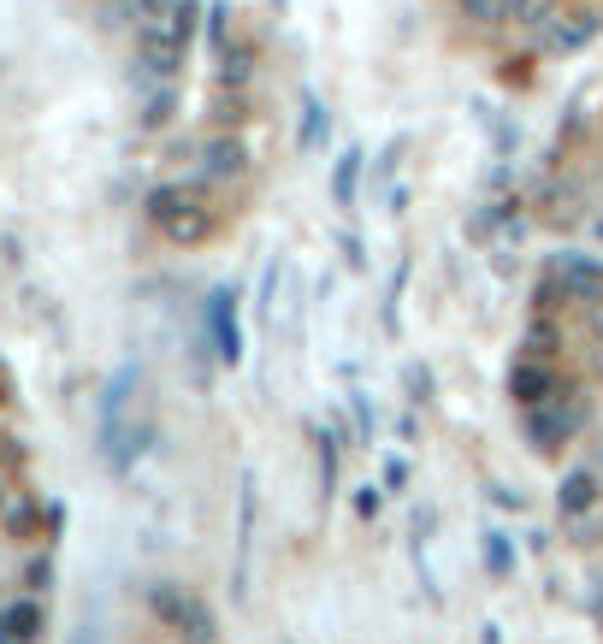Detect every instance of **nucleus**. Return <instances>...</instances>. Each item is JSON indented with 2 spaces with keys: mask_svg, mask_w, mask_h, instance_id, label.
Wrapping results in <instances>:
<instances>
[{
  "mask_svg": "<svg viewBox=\"0 0 603 644\" xmlns=\"http://www.w3.org/2000/svg\"><path fill=\"white\" fill-rule=\"evenodd\" d=\"M136 390H142V367H119L107 379V390H101V455H107L113 473H125L136 455L148 450V426L131 420Z\"/></svg>",
  "mask_w": 603,
  "mask_h": 644,
  "instance_id": "1",
  "label": "nucleus"
},
{
  "mask_svg": "<svg viewBox=\"0 0 603 644\" xmlns=\"http://www.w3.org/2000/svg\"><path fill=\"white\" fill-rule=\"evenodd\" d=\"M148 225H154L166 243L196 249V243H207V237L219 231V207H213L207 195L184 190V184H160V190L148 195Z\"/></svg>",
  "mask_w": 603,
  "mask_h": 644,
  "instance_id": "2",
  "label": "nucleus"
},
{
  "mask_svg": "<svg viewBox=\"0 0 603 644\" xmlns=\"http://www.w3.org/2000/svg\"><path fill=\"white\" fill-rule=\"evenodd\" d=\"M148 609L178 633V639H190V644H213L219 639V621H213V609L201 603L196 591H184V585H172V580H154L148 585Z\"/></svg>",
  "mask_w": 603,
  "mask_h": 644,
  "instance_id": "3",
  "label": "nucleus"
},
{
  "mask_svg": "<svg viewBox=\"0 0 603 644\" xmlns=\"http://www.w3.org/2000/svg\"><path fill=\"white\" fill-rule=\"evenodd\" d=\"M580 426H586V402L574 396V385H562L550 402L527 408V444H533L538 455H556Z\"/></svg>",
  "mask_w": 603,
  "mask_h": 644,
  "instance_id": "4",
  "label": "nucleus"
},
{
  "mask_svg": "<svg viewBox=\"0 0 603 644\" xmlns=\"http://www.w3.org/2000/svg\"><path fill=\"white\" fill-rule=\"evenodd\" d=\"M201 320H207V337H213V355H219L225 367H237V361H243L237 290H231V284H213V290H207V308H201Z\"/></svg>",
  "mask_w": 603,
  "mask_h": 644,
  "instance_id": "5",
  "label": "nucleus"
},
{
  "mask_svg": "<svg viewBox=\"0 0 603 644\" xmlns=\"http://www.w3.org/2000/svg\"><path fill=\"white\" fill-rule=\"evenodd\" d=\"M255 520H261V485L255 473H243V491H237V574H231V591L249 597V562H255Z\"/></svg>",
  "mask_w": 603,
  "mask_h": 644,
  "instance_id": "6",
  "label": "nucleus"
},
{
  "mask_svg": "<svg viewBox=\"0 0 603 644\" xmlns=\"http://www.w3.org/2000/svg\"><path fill=\"white\" fill-rule=\"evenodd\" d=\"M598 30H603L598 6H574V12H556V18L544 24V48H550V54H574V48H586Z\"/></svg>",
  "mask_w": 603,
  "mask_h": 644,
  "instance_id": "7",
  "label": "nucleus"
},
{
  "mask_svg": "<svg viewBox=\"0 0 603 644\" xmlns=\"http://www.w3.org/2000/svg\"><path fill=\"white\" fill-rule=\"evenodd\" d=\"M550 272H556V284L568 290V302H598L603 296V260L598 255H574V249H562Z\"/></svg>",
  "mask_w": 603,
  "mask_h": 644,
  "instance_id": "8",
  "label": "nucleus"
},
{
  "mask_svg": "<svg viewBox=\"0 0 603 644\" xmlns=\"http://www.w3.org/2000/svg\"><path fill=\"white\" fill-rule=\"evenodd\" d=\"M603 497V479L592 473V467H574V473H562V485H556V515L562 520H580L592 515Z\"/></svg>",
  "mask_w": 603,
  "mask_h": 644,
  "instance_id": "9",
  "label": "nucleus"
},
{
  "mask_svg": "<svg viewBox=\"0 0 603 644\" xmlns=\"http://www.w3.org/2000/svg\"><path fill=\"white\" fill-rule=\"evenodd\" d=\"M556 390H562V385H556L550 361H533V355H527V361H515V367H509V396H515L521 408H538V402H550Z\"/></svg>",
  "mask_w": 603,
  "mask_h": 644,
  "instance_id": "10",
  "label": "nucleus"
},
{
  "mask_svg": "<svg viewBox=\"0 0 603 644\" xmlns=\"http://www.w3.org/2000/svg\"><path fill=\"white\" fill-rule=\"evenodd\" d=\"M243 172H249V148H243L237 136H213V142H201V178L225 184V178H243Z\"/></svg>",
  "mask_w": 603,
  "mask_h": 644,
  "instance_id": "11",
  "label": "nucleus"
},
{
  "mask_svg": "<svg viewBox=\"0 0 603 644\" xmlns=\"http://www.w3.org/2000/svg\"><path fill=\"white\" fill-rule=\"evenodd\" d=\"M361 166H367V154L361 148H343L332 166V207H355V195H361Z\"/></svg>",
  "mask_w": 603,
  "mask_h": 644,
  "instance_id": "12",
  "label": "nucleus"
},
{
  "mask_svg": "<svg viewBox=\"0 0 603 644\" xmlns=\"http://www.w3.org/2000/svg\"><path fill=\"white\" fill-rule=\"evenodd\" d=\"M249 77H255V48H249V42H225V48H219V83L243 89Z\"/></svg>",
  "mask_w": 603,
  "mask_h": 644,
  "instance_id": "13",
  "label": "nucleus"
},
{
  "mask_svg": "<svg viewBox=\"0 0 603 644\" xmlns=\"http://www.w3.org/2000/svg\"><path fill=\"white\" fill-rule=\"evenodd\" d=\"M0 615H6V633H12L18 644H36V639H42V603H36V597L12 603V609H0Z\"/></svg>",
  "mask_w": 603,
  "mask_h": 644,
  "instance_id": "14",
  "label": "nucleus"
},
{
  "mask_svg": "<svg viewBox=\"0 0 603 644\" xmlns=\"http://www.w3.org/2000/svg\"><path fill=\"white\" fill-rule=\"evenodd\" d=\"M326 130H332L326 101H320V95H308V101H302V136H296V148H302V154H314V148L326 142Z\"/></svg>",
  "mask_w": 603,
  "mask_h": 644,
  "instance_id": "15",
  "label": "nucleus"
},
{
  "mask_svg": "<svg viewBox=\"0 0 603 644\" xmlns=\"http://www.w3.org/2000/svg\"><path fill=\"white\" fill-rule=\"evenodd\" d=\"M479 550H485V574H491V580H509V574H515V544H509V532H485Z\"/></svg>",
  "mask_w": 603,
  "mask_h": 644,
  "instance_id": "16",
  "label": "nucleus"
},
{
  "mask_svg": "<svg viewBox=\"0 0 603 644\" xmlns=\"http://www.w3.org/2000/svg\"><path fill=\"white\" fill-rule=\"evenodd\" d=\"M521 349H527L533 361H556V349H562V325H556V320H533V325H527V337H521Z\"/></svg>",
  "mask_w": 603,
  "mask_h": 644,
  "instance_id": "17",
  "label": "nucleus"
},
{
  "mask_svg": "<svg viewBox=\"0 0 603 644\" xmlns=\"http://www.w3.org/2000/svg\"><path fill=\"white\" fill-rule=\"evenodd\" d=\"M556 12H562V0H509V18L527 24V30H544Z\"/></svg>",
  "mask_w": 603,
  "mask_h": 644,
  "instance_id": "18",
  "label": "nucleus"
},
{
  "mask_svg": "<svg viewBox=\"0 0 603 644\" xmlns=\"http://www.w3.org/2000/svg\"><path fill=\"white\" fill-rule=\"evenodd\" d=\"M314 444H320V491L332 497L337 491V438L332 432H314Z\"/></svg>",
  "mask_w": 603,
  "mask_h": 644,
  "instance_id": "19",
  "label": "nucleus"
},
{
  "mask_svg": "<svg viewBox=\"0 0 603 644\" xmlns=\"http://www.w3.org/2000/svg\"><path fill=\"white\" fill-rule=\"evenodd\" d=\"M473 24H509V0H462Z\"/></svg>",
  "mask_w": 603,
  "mask_h": 644,
  "instance_id": "20",
  "label": "nucleus"
},
{
  "mask_svg": "<svg viewBox=\"0 0 603 644\" xmlns=\"http://www.w3.org/2000/svg\"><path fill=\"white\" fill-rule=\"evenodd\" d=\"M379 509H385V485H361V491H355V515L373 520Z\"/></svg>",
  "mask_w": 603,
  "mask_h": 644,
  "instance_id": "21",
  "label": "nucleus"
},
{
  "mask_svg": "<svg viewBox=\"0 0 603 644\" xmlns=\"http://www.w3.org/2000/svg\"><path fill=\"white\" fill-rule=\"evenodd\" d=\"M166 119H172V89H160V95L148 101V113H142V125L154 130V125H166Z\"/></svg>",
  "mask_w": 603,
  "mask_h": 644,
  "instance_id": "22",
  "label": "nucleus"
},
{
  "mask_svg": "<svg viewBox=\"0 0 603 644\" xmlns=\"http://www.w3.org/2000/svg\"><path fill=\"white\" fill-rule=\"evenodd\" d=\"M24 580H30V591H48V585H54V562H48V556H36V562L24 568Z\"/></svg>",
  "mask_w": 603,
  "mask_h": 644,
  "instance_id": "23",
  "label": "nucleus"
},
{
  "mask_svg": "<svg viewBox=\"0 0 603 644\" xmlns=\"http://www.w3.org/2000/svg\"><path fill=\"white\" fill-rule=\"evenodd\" d=\"M172 12V0H136V18L142 24H154V18H166Z\"/></svg>",
  "mask_w": 603,
  "mask_h": 644,
  "instance_id": "24",
  "label": "nucleus"
},
{
  "mask_svg": "<svg viewBox=\"0 0 603 644\" xmlns=\"http://www.w3.org/2000/svg\"><path fill=\"white\" fill-rule=\"evenodd\" d=\"M586 325H592V337L603 343V296H598V302H586Z\"/></svg>",
  "mask_w": 603,
  "mask_h": 644,
  "instance_id": "25",
  "label": "nucleus"
},
{
  "mask_svg": "<svg viewBox=\"0 0 603 644\" xmlns=\"http://www.w3.org/2000/svg\"><path fill=\"white\" fill-rule=\"evenodd\" d=\"M402 479H408V467H402V461H385V485H391V491H397Z\"/></svg>",
  "mask_w": 603,
  "mask_h": 644,
  "instance_id": "26",
  "label": "nucleus"
},
{
  "mask_svg": "<svg viewBox=\"0 0 603 644\" xmlns=\"http://www.w3.org/2000/svg\"><path fill=\"white\" fill-rule=\"evenodd\" d=\"M66 644H101V633H95V627H77V633H71Z\"/></svg>",
  "mask_w": 603,
  "mask_h": 644,
  "instance_id": "27",
  "label": "nucleus"
},
{
  "mask_svg": "<svg viewBox=\"0 0 603 644\" xmlns=\"http://www.w3.org/2000/svg\"><path fill=\"white\" fill-rule=\"evenodd\" d=\"M479 644H503V627H479Z\"/></svg>",
  "mask_w": 603,
  "mask_h": 644,
  "instance_id": "28",
  "label": "nucleus"
},
{
  "mask_svg": "<svg viewBox=\"0 0 603 644\" xmlns=\"http://www.w3.org/2000/svg\"><path fill=\"white\" fill-rule=\"evenodd\" d=\"M0 644H18V639H12V633H6V615H0Z\"/></svg>",
  "mask_w": 603,
  "mask_h": 644,
  "instance_id": "29",
  "label": "nucleus"
},
{
  "mask_svg": "<svg viewBox=\"0 0 603 644\" xmlns=\"http://www.w3.org/2000/svg\"><path fill=\"white\" fill-rule=\"evenodd\" d=\"M598 243H603V219H598Z\"/></svg>",
  "mask_w": 603,
  "mask_h": 644,
  "instance_id": "30",
  "label": "nucleus"
},
{
  "mask_svg": "<svg viewBox=\"0 0 603 644\" xmlns=\"http://www.w3.org/2000/svg\"><path fill=\"white\" fill-rule=\"evenodd\" d=\"M598 373H603V355H598Z\"/></svg>",
  "mask_w": 603,
  "mask_h": 644,
  "instance_id": "31",
  "label": "nucleus"
}]
</instances>
